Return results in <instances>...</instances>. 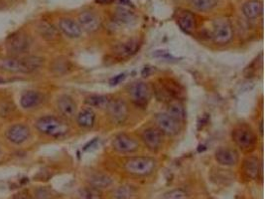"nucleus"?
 Instances as JSON below:
<instances>
[{
  "label": "nucleus",
  "mask_w": 265,
  "mask_h": 199,
  "mask_svg": "<svg viewBox=\"0 0 265 199\" xmlns=\"http://www.w3.org/2000/svg\"><path fill=\"white\" fill-rule=\"evenodd\" d=\"M35 127L41 134L55 139L65 137L69 131V126L61 118L54 115H45L36 121Z\"/></svg>",
  "instance_id": "nucleus-1"
},
{
  "label": "nucleus",
  "mask_w": 265,
  "mask_h": 199,
  "mask_svg": "<svg viewBox=\"0 0 265 199\" xmlns=\"http://www.w3.org/2000/svg\"><path fill=\"white\" fill-rule=\"evenodd\" d=\"M124 169L132 175L147 176L155 171L156 161L147 156H135L125 162Z\"/></svg>",
  "instance_id": "nucleus-2"
},
{
  "label": "nucleus",
  "mask_w": 265,
  "mask_h": 199,
  "mask_svg": "<svg viewBox=\"0 0 265 199\" xmlns=\"http://www.w3.org/2000/svg\"><path fill=\"white\" fill-rule=\"evenodd\" d=\"M233 141L244 151H249L253 149L257 142V137L251 128L247 126L237 127L232 134Z\"/></svg>",
  "instance_id": "nucleus-3"
},
{
  "label": "nucleus",
  "mask_w": 265,
  "mask_h": 199,
  "mask_svg": "<svg viewBox=\"0 0 265 199\" xmlns=\"http://www.w3.org/2000/svg\"><path fill=\"white\" fill-rule=\"evenodd\" d=\"M31 41L25 33L17 32L13 35H10L6 40V50L10 56H16L24 54L30 48Z\"/></svg>",
  "instance_id": "nucleus-4"
},
{
  "label": "nucleus",
  "mask_w": 265,
  "mask_h": 199,
  "mask_svg": "<svg viewBox=\"0 0 265 199\" xmlns=\"http://www.w3.org/2000/svg\"><path fill=\"white\" fill-rule=\"evenodd\" d=\"M212 37L213 42L216 44L224 45L231 42L234 37L232 23L226 18L216 19L213 22Z\"/></svg>",
  "instance_id": "nucleus-5"
},
{
  "label": "nucleus",
  "mask_w": 265,
  "mask_h": 199,
  "mask_svg": "<svg viewBox=\"0 0 265 199\" xmlns=\"http://www.w3.org/2000/svg\"><path fill=\"white\" fill-rule=\"evenodd\" d=\"M151 89L145 82L138 81L133 83L129 89V95L135 106L145 108L151 99Z\"/></svg>",
  "instance_id": "nucleus-6"
},
{
  "label": "nucleus",
  "mask_w": 265,
  "mask_h": 199,
  "mask_svg": "<svg viewBox=\"0 0 265 199\" xmlns=\"http://www.w3.org/2000/svg\"><path fill=\"white\" fill-rule=\"evenodd\" d=\"M0 70L12 74H30L25 57L7 56L0 58Z\"/></svg>",
  "instance_id": "nucleus-7"
},
{
  "label": "nucleus",
  "mask_w": 265,
  "mask_h": 199,
  "mask_svg": "<svg viewBox=\"0 0 265 199\" xmlns=\"http://www.w3.org/2000/svg\"><path fill=\"white\" fill-rule=\"evenodd\" d=\"M106 110L110 120L114 124L118 125L123 124L129 115V109L127 104L120 99L110 100L108 106L106 107Z\"/></svg>",
  "instance_id": "nucleus-8"
},
{
  "label": "nucleus",
  "mask_w": 265,
  "mask_h": 199,
  "mask_svg": "<svg viewBox=\"0 0 265 199\" xmlns=\"http://www.w3.org/2000/svg\"><path fill=\"white\" fill-rule=\"evenodd\" d=\"M31 136L30 128L22 123L10 126L5 132L6 140L13 144L19 145L26 142Z\"/></svg>",
  "instance_id": "nucleus-9"
},
{
  "label": "nucleus",
  "mask_w": 265,
  "mask_h": 199,
  "mask_svg": "<svg viewBox=\"0 0 265 199\" xmlns=\"http://www.w3.org/2000/svg\"><path fill=\"white\" fill-rule=\"evenodd\" d=\"M155 123L157 125V129L160 132L166 136H176L180 132V122L172 117L167 113H160L155 115Z\"/></svg>",
  "instance_id": "nucleus-10"
},
{
  "label": "nucleus",
  "mask_w": 265,
  "mask_h": 199,
  "mask_svg": "<svg viewBox=\"0 0 265 199\" xmlns=\"http://www.w3.org/2000/svg\"><path fill=\"white\" fill-rule=\"evenodd\" d=\"M112 147L115 151L122 153V154H128L135 152L139 144L133 138L125 134H119L116 137H114L112 141Z\"/></svg>",
  "instance_id": "nucleus-11"
},
{
  "label": "nucleus",
  "mask_w": 265,
  "mask_h": 199,
  "mask_svg": "<svg viewBox=\"0 0 265 199\" xmlns=\"http://www.w3.org/2000/svg\"><path fill=\"white\" fill-rule=\"evenodd\" d=\"M141 140L149 150L157 151L162 145V133L157 128H147L142 132Z\"/></svg>",
  "instance_id": "nucleus-12"
},
{
  "label": "nucleus",
  "mask_w": 265,
  "mask_h": 199,
  "mask_svg": "<svg viewBox=\"0 0 265 199\" xmlns=\"http://www.w3.org/2000/svg\"><path fill=\"white\" fill-rule=\"evenodd\" d=\"M140 42L136 39H131L120 44H117L113 48V55L119 59H125L133 56L140 48Z\"/></svg>",
  "instance_id": "nucleus-13"
},
{
  "label": "nucleus",
  "mask_w": 265,
  "mask_h": 199,
  "mask_svg": "<svg viewBox=\"0 0 265 199\" xmlns=\"http://www.w3.org/2000/svg\"><path fill=\"white\" fill-rule=\"evenodd\" d=\"M216 162L224 167H234L239 163V152L230 147H220L215 151Z\"/></svg>",
  "instance_id": "nucleus-14"
},
{
  "label": "nucleus",
  "mask_w": 265,
  "mask_h": 199,
  "mask_svg": "<svg viewBox=\"0 0 265 199\" xmlns=\"http://www.w3.org/2000/svg\"><path fill=\"white\" fill-rule=\"evenodd\" d=\"M57 108L62 115L73 118L77 114V104L69 95H62L57 100Z\"/></svg>",
  "instance_id": "nucleus-15"
},
{
  "label": "nucleus",
  "mask_w": 265,
  "mask_h": 199,
  "mask_svg": "<svg viewBox=\"0 0 265 199\" xmlns=\"http://www.w3.org/2000/svg\"><path fill=\"white\" fill-rule=\"evenodd\" d=\"M44 101L42 93L34 90L25 91L20 98V106L24 110H32L40 106Z\"/></svg>",
  "instance_id": "nucleus-16"
},
{
  "label": "nucleus",
  "mask_w": 265,
  "mask_h": 199,
  "mask_svg": "<svg viewBox=\"0 0 265 199\" xmlns=\"http://www.w3.org/2000/svg\"><path fill=\"white\" fill-rule=\"evenodd\" d=\"M80 28L89 33L96 32L101 26L100 18L91 11L81 12L79 16V22Z\"/></svg>",
  "instance_id": "nucleus-17"
},
{
  "label": "nucleus",
  "mask_w": 265,
  "mask_h": 199,
  "mask_svg": "<svg viewBox=\"0 0 265 199\" xmlns=\"http://www.w3.org/2000/svg\"><path fill=\"white\" fill-rule=\"evenodd\" d=\"M59 29L67 37L72 39L80 38L82 34V29L80 24L71 18H63L59 21Z\"/></svg>",
  "instance_id": "nucleus-18"
},
{
  "label": "nucleus",
  "mask_w": 265,
  "mask_h": 199,
  "mask_svg": "<svg viewBox=\"0 0 265 199\" xmlns=\"http://www.w3.org/2000/svg\"><path fill=\"white\" fill-rule=\"evenodd\" d=\"M242 170H243V172H244V174L246 175L247 178L256 179V178H258L259 174L261 173V171H262L261 162L257 157H252V156L247 157L243 162Z\"/></svg>",
  "instance_id": "nucleus-19"
},
{
  "label": "nucleus",
  "mask_w": 265,
  "mask_h": 199,
  "mask_svg": "<svg viewBox=\"0 0 265 199\" xmlns=\"http://www.w3.org/2000/svg\"><path fill=\"white\" fill-rule=\"evenodd\" d=\"M263 11V4L260 0L246 1L242 6V12L248 19L258 18Z\"/></svg>",
  "instance_id": "nucleus-20"
},
{
  "label": "nucleus",
  "mask_w": 265,
  "mask_h": 199,
  "mask_svg": "<svg viewBox=\"0 0 265 199\" xmlns=\"http://www.w3.org/2000/svg\"><path fill=\"white\" fill-rule=\"evenodd\" d=\"M177 23L179 27L182 29L184 32L191 34L193 33L196 27H197V22H196V17L195 15L190 12V11H183L178 15L177 18Z\"/></svg>",
  "instance_id": "nucleus-21"
},
{
  "label": "nucleus",
  "mask_w": 265,
  "mask_h": 199,
  "mask_svg": "<svg viewBox=\"0 0 265 199\" xmlns=\"http://www.w3.org/2000/svg\"><path fill=\"white\" fill-rule=\"evenodd\" d=\"M87 181L90 183V186H93V187L100 189V190L108 188L113 183V180L109 175L105 174V173H101V172L92 174L89 177Z\"/></svg>",
  "instance_id": "nucleus-22"
},
{
  "label": "nucleus",
  "mask_w": 265,
  "mask_h": 199,
  "mask_svg": "<svg viewBox=\"0 0 265 199\" xmlns=\"http://www.w3.org/2000/svg\"><path fill=\"white\" fill-rule=\"evenodd\" d=\"M167 114L177 120L178 122H184L186 117L185 108L179 100H172L168 103Z\"/></svg>",
  "instance_id": "nucleus-23"
},
{
  "label": "nucleus",
  "mask_w": 265,
  "mask_h": 199,
  "mask_svg": "<svg viewBox=\"0 0 265 199\" xmlns=\"http://www.w3.org/2000/svg\"><path fill=\"white\" fill-rule=\"evenodd\" d=\"M95 121H96V114L91 108L80 111L79 114L77 115V122L79 126L83 129L93 128L95 125Z\"/></svg>",
  "instance_id": "nucleus-24"
},
{
  "label": "nucleus",
  "mask_w": 265,
  "mask_h": 199,
  "mask_svg": "<svg viewBox=\"0 0 265 199\" xmlns=\"http://www.w3.org/2000/svg\"><path fill=\"white\" fill-rule=\"evenodd\" d=\"M110 99L108 96L105 95H92L85 99V104L90 108L104 109L108 106Z\"/></svg>",
  "instance_id": "nucleus-25"
},
{
  "label": "nucleus",
  "mask_w": 265,
  "mask_h": 199,
  "mask_svg": "<svg viewBox=\"0 0 265 199\" xmlns=\"http://www.w3.org/2000/svg\"><path fill=\"white\" fill-rule=\"evenodd\" d=\"M114 19L121 24H130L135 20V15L129 8L118 7L114 12Z\"/></svg>",
  "instance_id": "nucleus-26"
},
{
  "label": "nucleus",
  "mask_w": 265,
  "mask_h": 199,
  "mask_svg": "<svg viewBox=\"0 0 265 199\" xmlns=\"http://www.w3.org/2000/svg\"><path fill=\"white\" fill-rule=\"evenodd\" d=\"M135 188L130 185L117 187L113 192V199H131L135 195Z\"/></svg>",
  "instance_id": "nucleus-27"
},
{
  "label": "nucleus",
  "mask_w": 265,
  "mask_h": 199,
  "mask_svg": "<svg viewBox=\"0 0 265 199\" xmlns=\"http://www.w3.org/2000/svg\"><path fill=\"white\" fill-rule=\"evenodd\" d=\"M79 197L80 199H103L101 190L93 186L80 188L79 190Z\"/></svg>",
  "instance_id": "nucleus-28"
},
{
  "label": "nucleus",
  "mask_w": 265,
  "mask_h": 199,
  "mask_svg": "<svg viewBox=\"0 0 265 199\" xmlns=\"http://www.w3.org/2000/svg\"><path fill=\"white\" fill-rule=\"evenodd\" d=\"M39 32L42 37L48 41H52L57 38V30L50 23L42 22L39 26Z\"/></svg>",
  "instance_id": "nucleus-29"
},
{
  "label": "nucleus",
  "mask_w": 265,
  "mask_h": 199,
  "mask_svg": "<svg viewBox=\"0 0 265 199\" xmlns=\"http://www.w3.org/2000/svg\"><path fill=\"white\" fill-rule=\"evenodd\" d=\"M69 68H70L69 61L66 60V59H63V58L55 60L53 64H52V67H51V69H52L54 73L58 74V75L65 74L68 71Z\"/></svg>",
  "instance_id": "nucleus-30"
},
{
  "label": "nucleus",
  "mask_w": 265,
  "mask_h": 199,
  "mask_svg": "<svg viewBox=\"0 0 265 199\" xmlns=\"http://www.w3.org/2000/svg\"><path fill=\"white\" fill-rule=\"evenodd\" d=\"M192 4L195 9L199 11H209L215 7L216 0H192Z\"/></svg>",
  "instance_id": "nucleus-31"
},
{
  "label": "nucleus",
  "mask_w": 265,
  "mask_h": 199,
  "mask_svg": "<svg viewBox=\"0 0 265 199\" xmlns=\"http://www.w3.org/2000/svg\"><path fill=\"white\" fill-rule=\"evenodd\" d=\"M164 199H189V194L184 189L177 188L165 193Z\"/></svg>",
  "instance_id": "nucleus-32"
},
{
  "label": "nucleus",
  "mask_w": 265,
  "mask_h": 199,
  "mask_svg": "<svg viewBox=\"0 0 265 199\" xmlns=\"http://www.w3.org/2000/svg\"><path fill=\"white\" fill-rule=\"evenodd\" d=\"M36 199H50L51 198V191L46 188H39L35 192Z\"/></svg>",
  "instance_id": "nucleus-33"
},
{
  "label": "nucleus",
  "mask_w": 265,
  "mask_h": 199,
  "mask_svg": "<svg viewBox=\"0 0 265 199\" xmlns=\"http://www.w3.org/2000/svg\"><path fill=\"white\" fill-rule=\"evenodd\" d=\"M155 52H156V53L153 54V56H155V57L163 58V59H167V58H168V59H170V58L174 59L169 52H166V51H155Z\"/></svg>",
  "instance_id": "nucleus-34"
},
{
  "label": "nucleus",
  "mask_w": 265,
  "mask_h": 199,
  "mask_svg": "<svg viewBox=\"0 0 265 199\" xmlns=\"http://www.w3.org/2000/svg\"><path fill=\"white\" fill-rule=\"evenodd\" d=\"M116 2L120 5V7H125V8L133 7L131 0H116Z\"/></svg>",
  "instance_id": "nucleus-35"
},
{
  "label": "nucleus",
  "mask_w": 265,
  "mask_h": 199,
  "mask_svg": "<svg viewBox=\"0 0 265 199\" xmlns=\"http://www.w3.org/2000/svg\"><path fill=\"white\" fill-rule=\"evenodd\" d=\"M124 78H125V74H120V75H118L117 77L113 78V79L110 81V83H111L112 85H117V84H118L120 81H122Z\"/></svg>",
  "instance_id": "nucleus-36"
},
{
  "label": "nucleus",
  "mask_w": 265,
  "mask_h": 199,
  "mask_svg": "<svg viewBox=\"0 0 265 199\" xmlns=\"http://www.w3.org/2000/svg\"><path fill=\"white\" fill-rule=\"evenodd\" d=\"M13 199H33L30 195H28L26 193H18L14 196Z\"/></svg>",
  "instance_id": "nucleus-37"
},
{
  "label": "nucleus",
  "mask_w": 265,
  "mask_h": 199,
  "mask_svg": "<svg viewBox=\"0 0 265 199\" xmlns=\"http://www.w3.org/2000/svg\"><path fill=\"white\" fill-rule=\"evenodd\" d=\"M97 3L102 4V5H106V4H110L112 3L114 0H95Z\"/></svg>",
  "instance_id": "nucleus-38"
}]
</instances>
